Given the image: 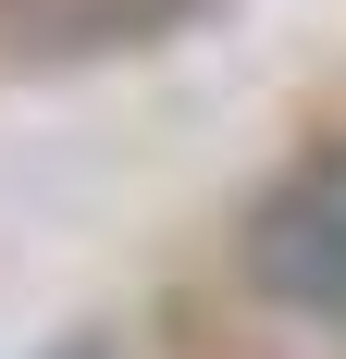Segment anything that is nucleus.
<instances>
[{
    "instance_id": "nucleus-1",
    "label": "nucleus",
    "mask_w": 346,
    "mask_h": 359,
    "mask_svg": "<svg viewBox=\"0 0 346 359\" xmlns=\"http://www.w3.org/2000/svg\"><path fill=\"white\" fill-rule=\"evenodd\" d=\"M235 273L284 323L346 334V137H310L297 161L260 174V198L235 211Z\"/></svg>"
},
{
    "instance_id": "nucleus-3",
    "label": "nucleus",
    "mask_w": 346,
    "mask_h": 359,
    "mask_svg": "<svg viewBox=\"0 0 346 359\" xmlns=\"http://www.w3.org/2000/svg\"><path fill=\"white\" fill-rule=\"evenodd\" d=\"M50 359H111V334H62V347H50Z\"/></svg>"
},
{
    "instance_id": "nucleus-2",
    "label": "nucleus",
    "mask_w": 346,
    "mask_h": 359,
    "mask_svg": "<svg viewBox=\"0 0 346 359\" xmlns=\"http://www.w3.org/2000/svg\"><path fill=\"white\" fill-rule=\"evenodd\" d=\"M173 13L186 0H0V37L13 50H137Z\"/></svg>"
}]
</instances>
